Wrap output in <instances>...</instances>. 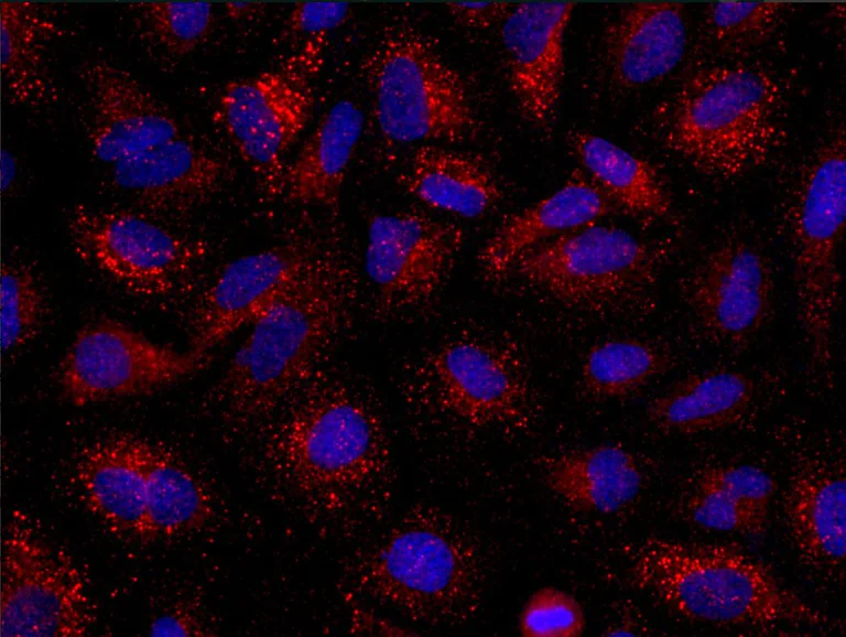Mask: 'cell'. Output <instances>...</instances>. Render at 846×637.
I'll return each mask as SVG.
<instances>
[{
  "instance_id": "1",
  "label": "cell",
  "mask_w": 846,
  "mask_h": 637,
  "mask_svg": "<svg viewBox=\"0 0 846 637\" xmlns=\"http://www.w3.org/2000/svg\"><path fill=\"white\" fill-rule=\"evenodd\" d=\"M630 584L676 614L717 626H824L829 619L760 561L723 544L649 537L628 553Z\"/></svg>"
},
{
  "instance_id": "2",
  "label": "cell",
  "mask_w": 846,
  "mask_h": 637,
  "mask_svg": "<svg viewBox=\"0 0 846 637\" xmlns=\"http://www.w3.org/2000/svg\"><path fill=\"white\" fill-rule=\"evenodd\" d=\"M784 91L763 67L716 64L693 72L661 120L663 144L697 172L733 179L762 166L783 140Z\"/></svg>"
},
{
  "instance_id": "3",
  "label": "cell",
  "mask_w": 846,
  "mask_h": 637,
  "mask_svg": "<svg viewBox=\"0 0 846 637\" xmlns=\"http://www.w3.org/2000/svg\"><path fill=\"white\" fill-rule=\"evenodd\" d=\"M348 271L328 255L251 325L218 386L229 413L252 421L272 412L313 375L350 302Z\"/></svg>"
},
{
  "instance_id": "4",
  "label": "cell",
  "mask_w": 846,
  "mask_h": 637,
  "mask_svg": "<svg viewBox=\"0 0 846 637\" xmlns=\"http://www.w3.org/2000/svg\"><path fill=\"white\" fill-rule=\"evenodd\" d=\"M361 590L415 622L459 625L481 602L476 542L449 515L413 508L379 540L357 573Z\"/></svg>"
},
{
  "instance_id": "5",
  "label": "cell",
  "mask_w": 846,
  "mask_h": 637,
  "mask_svg": "<svg viewBox=\"0 0 846 637\" xmlns=\"http://www.w3.org/2000/svg\"><path fill=\"white\" fill-rule=\"evenodd\" d=\"M269 442V457L284 482L322 507H338L361 495L388 465L378 414L336 385L319 386L300 398Z\"/></svg>"
},
{
  "instance_id": "6",
  "label": "cell",
  "mask_w": 846,
  "mask_h": 637,
  "mask_svg": "<svg viewBox=\"0 0 846 637\" xmlns=\"http://www.w3.org/2000/svg\"><path fill=\"white\" fill-rule=\"evenodd\" d=\"M362 72L387 140L462 141L478 125L462 75L410 25L389 26L364 61Z\"/></svg>"
},
{
  "instance_id": "7",
  "label": "cell",
  "mask_w": 846,
  "mask_h": 637,
  "mask_svg": "<svg viewBox=\"0 0 846 637\" xmlns=\"http://www.w3.org/2000/svg\"><path fill=\"white\" fill-rule=\"evenodd\" d=\"M326 43L305 40L278 65L226 83L216 99L217 122L268 196L280 195L285 156L313 116Z\"/></svg>"
},
{
  "instance_id": "8",
  "label": "cell",
  "mask_w": 846,
  "mask_h": 637,
  "mask_svg": "<svg viewBox=\"0 0 846 637\" xmlns=\"http://www.w3.org/2000/svg\"><path fill=\"white\" fill-rule=\"evenodd\" d=\"M845 215L846 140L842 128L812 152L794 184L788 209L798 317L810 339H826L834 333Z\"/></svg>"
},
{
  "instance_id": "9",
  "label": "cell",
  "mask_w": 846,
  "mask_h": 637,
  "mask_svg": "<svg viewBox=\"0 0 846 637\" xmlns=\"http://www.w3.org/2000/svg\"><path fill=\"white\" fill-rule=\"evenodd\" d=\"M412 379L441 413L469 427L525 430L534 419L528 364L497 337L446 341L416 361Z\"/></svg>"
},
{
  "instance_id": "10",
  "label": "cell",
  "mask_w": 846,
  "mask_h": 637,
  "mask_svg": "<svg viewBox=\"0 0 846 637\" xmlns=\"http://www.w3.org/2000/svg\"><path fill=\"white\" fill-rule=\"evenodd\" d=\"M659 264L655 248L621 228L597 223L538 246L511 271L563 305L593 310L647 291Z\"/></svg>"
},
{
  "instance_id": "11",
  "label": "cell",
  "mask_w": 846,
  "mask_h": 637,
  "mask_svg": "<svg viewBox=\"0 0 846 637\" xmlns=\"http://www.w3.org/2000/svg\"><path fill=\"white\" fill-rule=\"evenodd\" d=\"M1 564L2 637H77L89 633L94 614L83 573L21 510L11 511L6 522Z\"/></svg>"
},
{
  "instance_id": "12",
  "label": "cell",
  "mask_w": 846,
  "mask_h": 637,
  "mask_svg": "<svg viewBox=\"0 0 846 637\" xmlns=\"http://www.w3.org/2000/svg\"><path fill=\"white\" fill-rule=\"evenodd\" d=\"M67 233L80 260L144 298L174 293L206 253L200 240L128 209L76 205Z\"/></svg>"
},
{
  "instance_id": "13",
  "label": "cell",
  "mask_w": 846,
  "mask_h": 637,
  "mask_svg": "<svg viewBox=\"0 0 846 637\" xmlns=\"http://www.w3.org/2000/svg\"><path fill=\"white\" fill-rule=\"evenodd\" d=\"M207 360L156 343L117 320L76 332L58 365L57 380L74 406L143 396L200 370Z\"/></svg>"
},
{
  "instance_id": "14",
  "label": "cell",
  "mask_w": 846,
  "mask_h": 637,
  "mask_svg": "<svg viewBox=\"0 0 846 637\" xmlns=\"http://www.w3.org/2000/svg\"><path fill=\"white\" fill-rule=\"evenodd\" d=\"M464 238L457 225L420 213L373 216L364 268L380 303L403 310L432 300L454 268Z\"/></svg>"
},
{
  "instance_id": "15",
  "label": "cell",
  "mask_w": 846,
  "mask_h": 637,
  "mask_svg": "<svg viewBox=\"0 0 846 637\" xmlns=\"http://www.w3.org/2000/svg\"><path fill=\"white\" fill-rule=\"evenodd\" d=\"M326 256L308 245L283 244L226 263L197 304L189 350L207 360L228 337L267 314Z\"/></svg>"
},
{
  "instance_id": "16",
  "label": "cell",
  "mask_w": 846,
  "mask_h": 637,
  "mask_svg": "<svg viewBox=\"0 0 846 637\" xmlns=\"http://www.w3.org/2000/svg\"><path fill=\"white\" fill-rule=\"evenodd\" d=\"M773 277L761 250L727 240L687 277L685 300L697 325L715 341L741 346L764 326L773 305Z\"/></svg>"
},
{
  "instance_id": "17",
  "label": "cell",
  "mask_w": 846,
  "mask_h": 637,
  "mask_svg": "<svg viewBox=\"0 0 846 637\" xmlns=\"http://www.w3.org/2000/svg\"><path fill=\"white\" fill-rule=\"evenodd\" d=\"M93 155L108 166L184 137L176 116L130 72L106 60L80 67Z\"/></svg>"
},
{
  "instance_id": "18",
  "label": "cell",
  "mask_w": 846,
  "mask_h": 637,
  "mask_svg": "<svg viewBox=\"0 0 846 637\" xmlns=\"http://www.w3.org/2000/svg\"><path fill=\"white\" fill-rule=\"evenodd\" d=\"M572 3L512 4L501 24L511 93L521 116L549 131L564 75V39Z\"/></svg>"
},
{
  "instance_id": "19",
  "label": "cell",
  "mask_w": 846,
  "mask_h": 637,
  "mask_svg": "<svg viewBox=\"0 0 846 637\" xmlns=\"http://www.w3.org/2000/svg\"><path fill=\"white\" fill-rule=\"evenodd\" d=\"M688 41L685 6L626 4L606 26L603 55L609 79L623 89L661 80L682 62Z\"/></svg>"
},
{
  "instance_id": "20",
  "label": "cell",
  "mask_w": 846,
  "mask_h": 637,
  "mask_svg": "<svg viewBox=\"0 0 846 637\" xmlns=\"http://www.w3.org/2000/svg\"><path fill=\"white\" fill-rule=\"evenodd\" d=\"M793 547L812 571L843 574L846 550V483L843 467L825 460H802L793 469L783 499Z\"/></svg>"
},
{
  "instance_id": "21",
  "label": "cell",
  "mask_w": 846,
  "mask_h": 637,
  "mask_svg": "<svg viewBox=\"0 0 846 637\" xmlns=\"http://www.w3.org/2000/svg\"><path fill=\"white\" fill-rule=\"evenodd\" d=\"M618 209L584 171L576 170L556 192L501 224L481 247L478 263L488 277L501 278L538 246L597 224Z\"/></svg>"
},
{
  "instance_id": "22",
  "label": "cell",
  "mask_w": 846,
  "mask_h": 637,
  "mask_svg": "<svg viewBox=\"0 0 846 637\" xmlns=\"http://www.w3.org/2000/svg\"><path fill=\"white\" fill-rule=\"evenodd\" d=\"M116 190L156 208H184L217 192L226 180L221 159L186 136L109 166Z\"/></svg>"
},
{
  "instance_id": "23",
  "label": "cell",
  "mask_w": 846,
  "mask_h": 637,
  "mask_svg": "<svg viewBox=\"0 0 846 637\" xmlns=\"http://www.w3.org/2000/svg\"><path fill=\"white\" fill-rule=\"evenodd\" d=\"M143 438L116 434L85 446L75 476L86 505L116 533L145 540Z\"/></svg>"
},
{
  "instance_id": "24",
  "label": "cell",
  "mask_w": 846,
  "mask_h": 637,
  "mask_svg": "<svg viewBox=\"0 0 846 637\" xmlns=\"http://www.w3.org/2000/svg\"><path fill=\"white\" fill-rule=\"evenodd\" d=\"M364 120L354 101L340 99L333 104L286 164L279 196L293 204L337 209Z\"/></svg>"
},
{
  "instance_id": "25",
  "label": "cell",
  "mask_w": 846,
  "mask_h": 637,
  "mask_svg": "<svg viewBox=\"0 0 846 637\" xmlns=\"http://www.w3.org/2000/svg\"><path fill=\"white\" fill-rule=\"evenodd\" d=\"M1 71L6 98L33 111L58 99L50 51L58 34L53 7L35 2H1Z\"/></svg>"
},
{
  "instance_id": "26",
  "label": "cell",
  "mask_w": 846,
  "mask_h": 637,
  "mask_svg": "<svg viewBox=\"0 0 846 637\" xmlns=\"http://www.w3.org/2000/svg\"><path fill=\"white\" fill-rule=\"evenodd\" d=\"M755 380L731 368L688 375L657 396L647 408L649 422L676 435L719 431L741 421L751 408Z\"/></svg>"
},
{
  "instance_id": "27",
  "label": "cell",
  "mask_w": 846,
  "mask_h": 637,
  "mask_svg": "<svg viewBox=\"0 0 846 637\" xmlns=\"http://www.w3.org/2000/svg\"><path fill=\"white\" fill-rule=\"evenodd\" d=\"M543 479L546 487L572 509L610 515L636 499L643 476L628 450L601 444L549 458Z\"/></svg>"
},
{
  "instance_id": "28",
  "label": "cell",
  "mask_w": 846,
  "mask_h": 637,
  "mask_svg": "<svg viewBox=\"0 0 846 637\" xmlns=\"http://www.w3.org/2000/svg\"><path fill=\"white\" fill-rule=\"evenodd\" d=\"M399 183L426 205L463 218H478L501 197L490 169L476 155L433 144L420 145Z\"/></svg>"
},
{
  "instance_id": "29",
  "label": "cell",
  "mask_w": 846,
  "mask_h": 637,
  "mask_svg": "<svg viewBox=\"0 0 846 637\" xmlns=\"http://www.w3.org/2000/svg\"><path fill=\"white\" fill-rule=\"evenodd\" d=\"M570 143L584 172L619 209L659 219L672 215L666 186L650 162L593 132H574Z\"/></svg>"
},
{
  "instance_id": "30",
  "label": "cell",
  "mask_w": 846,
  "mask_h": 637,
  "mask_svg": "<svg viewBox=\"0 0 846 637\" xmlns=\"http://www.w3.org/2000/svg\"><path fill=\"white\" fill-rule=\"evenodd\" d=\"M145 540L203 529L214 516L212 498L193 473L167 449L143 439Z\"/></svg>"
},
{
  "instance_id": "31",
  "label": "cell",
  "mask_w": 846,
  "mask_h": 637,
  "mask_svg": "<svg viewBox=\"0 0 846 637\" xmlns=\"http://www.w3.org/2000/svg\"><path fill=\"white\" fill-rule=\"evenodd\" d=\"M669 355L655 345L632 337H618L593 345L581 366L584 391L599 400L629 397L663 374Z\"/></svg>"
},
{
  "instance_id": "32",
  "label": "cell",
  "mask_w": 846,
  "mask_h": 637,
  "mask_svg": "<svg viewBox=\"0 0 846 637\" xmlns=\"http://www.w3.org/2000/svg\"><path fill=\"white\" fill-rule=\"evenodd\" d=\"M128 7L141 44L167 62L194 53L215 29L216 13L210 3L141 2Z\"/></svg>"
},
{
  "instance_id": "33",
  "label": "cell",
  "mask_w": 846,
  "mask_h": 637,
  "mask_svg": "<svg viewBox=\"0 0 846 637\" xmlns=\"http://www.w3.org/2000/svg\"><path fill=\"white\" fill-rule=\"evenodd\" d=\"M44 311V298L34 272L23 264H4L1 270L3 353L19 350L36 336Z\"/></svg>"
},
{
  "instance_id": "34",
  "label": "cell",
  "mask_w": 846,
  "mask_h": 637,
  "mask_svg": "<svg viewBox=\"0 0 846 637\" xmlns=\"http://www.w3.org/2000/svg\"><path fill=\"white\" fill-rule=\"evenodd\" d=\"M788 4L776 2H714L705 7L707 34L725 48H747L772 36Z\"/></svg>"
},
{
  "instance_id": "35",
  "label": "cell",
  "mask_w": 846,
  "mask_h": 637,
  "mask_svg": "<svg viewBox=\"0 0 846 637\" xmlns=\"http://www.w3.org/2000/svg\"><path fill=\"white\" fill-rule=\"evenodd\" d=\"M586 628V615L579 601L555 586H542L525 600L518 616L523 637H578Z\"/></svg>"
},
{
  "instance_id": "36",
  "label": "cell",
  "mask_w": 846,
  "mask_h": 637,
  "mask_svg": "<svg viewBox=\"0 0 846 637\" xmlns=\"http://www.w3.org/2000/svg\"><path fill=\"white\" fill-rule=\"evenodd\" d=\"M690 519L720 532L760 536L766 525L720 488L697 477L686 501Z\"/></svg>"
},
{
  "instance_id": "37",
  "label": "cell",
  "mask_w": 846,
  "mask_h": 637,
  "mask_svg": "<svg viewBox=\"0 0 846 637\" xmlns=\"http://www.w3.org/2000/svg\"><path fill=\"white\" fill-rule=\"evenodd\" d=\"M697 477L724 490L767 526L777 488L767 472L748 464L716 465L705 468Z\"/></svg>"
},
{
  "instance_id": "38",
  "label": "cell",
  "mask_w": 846,
  "mask_h": 637,
  "mask_svg": "<svg viewBox=\"0 0 846 637\" xmlns=\"http://www.w3.org/2000/svg\"><path fill=\"white\" fill-rule=\"evenodd\" d=\"M349 14L347 3H296L286 17L285 28L291 35L304 41L328 36L346 22Z\"/></svg>"
},
{
  "instance_id": "39",
  "label": "cell",
  "mask_w": 846,
  "mask_h": 637,
  "mask_svg": "<svg viewBox=\"0 0 846 637\" xmlns=\"http://www.w3.org/2000/svg\"><path fill=\"white\" fill-rule=\"evenodd\" d=\"M449 14L460 25L469 29H487L503 20L512 4L510 3H447Z\"/></svg>"
},
{
  "instance_id": "40",
  "label": "cell",
  "mask_w": 846,
  "mask_h": 637,
  "mask_svg": "<svg viewBox=\"0 0 846 637\" xmlns=\"http://www.w3.org/2000/svg\"><path fill=\"white\" fill-rule=\"evenodd\" d=\"M148 634L153 637L203 635L199 620L182 609L169 611L152 619Z\"/></svg>"
},
{
  "instance_id": "41",
  "label": "cell",
  "mask_w": 846,
  "mask_h": 637,
  "mask_svg": "<svg viewBox=\"0 0 846 637\" xmlns=\"http://www.w3.org/2000/svg\"><path fill=\"white\" fill-rule=\"evenodd\" d=\"M19 175L18 160L9 149H3L1 158V184L3 194L10 193Z\"/></svg>"
},
{
  "instance_id": "42",
  "label": "cell",
  "mask_w": 846,
  "mask_h": 637,
  "mask_svg": "<svg viewBox=\"0 0 846 637\" xmlns=\"http://www.w3.org/2000/svg\"><path fill=\"white\" fill-rule=\"evenodd\" d=\"M262 4L250 2H230L225 3V11L231 20L243 21L252 18L260 11Z\"/></svg>"
}]
</instances>
